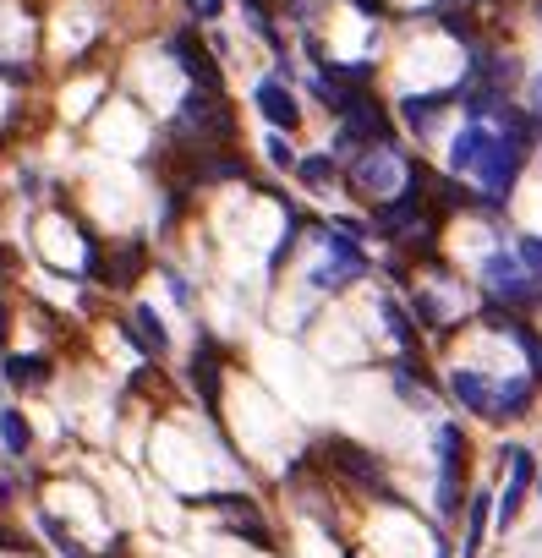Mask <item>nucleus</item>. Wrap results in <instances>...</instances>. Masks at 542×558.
<instances>
[{"mask_svg": "<svg viewBox=\"0 0 542 558\" xmlns=\"http://www.w3.org/2000/svg\"><path fill=\"white\" fill-rule=\"evenodd\" d=\"M510 247H515V258H521L526 269L542 279V236H537V230H521V236H510Z\"/></svg>", "mask_w": 542, "mask_h": 558, "instance_id": "4468645a", "label": "nucleus"}, {"mask_svg": "<svg viewBox=\"0 0 542 558\" xmlns=\"http://www.w3.org/2000/svg\"><path fill=\"white\" fill-rule=\"evenodd\" d=\"M187 378H192V389H198V400H203V416L219 427V400H225V351H219L214 334H203V340H198Z\"/></svg>", "mask_w": 542, "mask_h": 558, "instance_id": "39448f33", "label": "nucleus"}, {"mask_svg": "<svg viewBox=\"0 0 542 558\" xmlns=\"http://www.w3.org/2000/svg\"><path fill=\"white\" fill-rule=\"evenodd\" d=\"M0 455L6 460H28L33 455V427L17 405H0Z\"/></svg>", "mask_w": 542, "mask_h": 558, "instance_id": "1a4fd4ad", "label": "nucleus"}, {"mask_svg": "<svg viewBox=\"0 0 542 558\" xmlns=\"http://www.w3.org/2000/svg\"><path fill=\"white\" fill-rule=\"evenodd\" d=\"M33 558H44V553H33Z\"/></svg>", "mask_w": 542, "mask_h": 558, "instance_id": "aec40b11", "label": "nucleus"}, {"mask_svg": "<svg viewBox=\"0 0 542 558\" xmlns=\"http://www.w3.org/2000/svg\"><path fill=\"white\" fill-rule=\"evenodd\" d=\"M170 55H176L181 72H187L198 88L219 93V66H214V55L198 44V33H192V28H176V33H170Z\"/></svg>", "mask_w": 542, "mask_h": 558, "instance_id": "0eeeda50", "label": "nucleus"}, {"mask_svg": "<svg viewBox=\"0 0 542 558\" xmlns=\"http://www.w3.org/2000/svg\"><path fill=\"white\" fill-rule=\"evenodd\" d=\"M471 438L460 422H433V504L428 515L438 520L444 531L460 526V515H466V498H471Z\"/></svg>", "mask_w": 542, "mask_h": 558, "instance_id": "f257e3e1", "label": "nucleus"}, {"mask_svg": "<svg viewBox=\"0 0 542 558\" xmlns=\"http://www.w3.org/2000/svg\"><path fill=\"white\" fill-rule=\"evenodd\" d=\"M296 176H302L307 192H329L334 176H340V159L334 154H307V159H296Z\"/></svg>", "mask_w": 542, "mask_h": 558, "instance_id": "ddd939ff", "label": "nucleus"}, {"mask_svg": "<svg viewBox=\"0 0 542 558\" xmlns=\"http://www.w3.org/2000/svg\"><path fill=\"white\" fill-rule=\"evenodd\" d=\"M449 99H455V93H411V99H400V115H406L411 132L428 137V132H433V121L449 110Z\"/></svg>", "mask_w": 542, "mask_h": 558, "instance_id": "9d476101", "label": "nucleus"}, {"mask_svg": "<svg viewBox=\"0 0 542 558\" xmlns=\"http://www.w3.org/2000/svg\"><path fill=\"white\" fill-rule=\"evenodd\" d=\"M499 471H504V487H499V509H493V537L504 542L515 526H521L526 504L537 498L542 460H537V449H526V444H504L499 449Z\"/></svg>", "mask_w": 542, "mask_h": 558, "instance_id": "f03ea898", "label": "nucleus"}, {"mask_svg": "<svg viewBox=\"0 0 542 558\" xmlns=\"http://www.w3.org/2000/svg\"><path fill=\"white\" fill-rule=\"evenodd\" d=\"M269 159H274L280 170H296V154H291V143H285V132L269 137Z\"/></svg>", "mask_w": 542, "mask_h": 558, "instance_id": "2eb2a0df", "label": "nucleus"}, {"mask_svg": "<svg viewBox=\"0 0 542 558\" xmlns=\"http://www.w3.org/2000/svg\"><path fill=\"white\" fill-rule=\"evenodd\" d=\"M493 509H499V487L477 482L466 498V515H460V526H455V558H488Z\"/></svg>", "mask_w": 542, "mask_h": 558, "instance_id": "20e7f679", "label": "nucleus"}, {"mask_svg": "<svg viewBox=\"0 0 542 558\" xmlns=\"http://www.w3.org/2000/svg\"><path fill=\"white\" fill-rule=\"evenodd\" d=\"M411 165H417V159H406L395 143H378V148H367V154H356L351 165H345V176H351V186L367 203H389V197L406 192Z\"/></svg>", "mask_w": 542, "mask_h": 558, "instance_id": "7ed1b4c3", "label": "nucleus"}, {"mask_svg": "<svg viewBox=\"0 0 542 558\" xmlns=\"http://www.w3.org/2000/svg\"><path fill=\"white\" fill-rule=\"evenodd\" d=\"M143 258H148V247L143 241H121V247L105 258V285H115V290H126L137 274H143Z\"/></svg>", "mask_w": 542, "mask_h": 558, "instance_id": "9b49d317", "label": "nucleus"}, {"mask_svg": "<svg viewBox=\"0 0 542 558\" xmlns=\"http://www.w3.org/2000/svg\"><path fill=\"white\" fill-rule=\"evenodd\" d=\"M537 504H542V471H537Z\"/></svg>", "mask_w": 542, "mask_h": 558, "instance_id": "a211bd4d", "label": "nucleus"}, {"mask_svg": "<svg viewBox=\"0 0 542 558\" xmlns=\"http://www.w3.org/2000/svg\"><path fill=\"white\" fill-rule=\"evenodd\" d=\"M247 6H252V11H263V0H247Z\"/></svg>", "mask_w": 542, "mask_h": 558, "instance_id": "6ab92c4d", "label": "nucleus"}, {"mask_svg": "<svg viewBox=\"0 0 542 558\" xmlns=\"http://www.w3.org/2000/svg\"><path fill=\"white\" fill-rule=\"evenodd\" d=\"M532 115H537V121H542V77H537V83H532Z\"/></svg>", "mask_w": 542, "mask_h": 558, "instance_id": "dca6fc26", "label": "nucleus"}, {"mask_svg": "<svg viewBox=\"0 0 542 558\" xmlns=\"http://www.w3.org/2000/svg\"><path fill=\"white\" fill-rule=\"evenodd\" d=\"M6 334H11V323H6V307H0V345H6Z\"/></svg>", "mask_w": 542, "mask_h": 558, "instance_id": "f3484780", "label": "nucleus"}, {"mask_svg": "<svg viewBox=\"0 0 542 558\" xmlns=\"http://www.w3.org/2000/svg\"><path fill=\"white\" fill-rule=\"evenodd\" d=\"M0 372H6L11 389H39V383H50V362H44V356H6Z\"/></svg>", "mask_w": 542, "mask_h": 558, "instance_id": "f8f14e48", "label": "nucleus"}, {"mask_svg": "<svg viewBox=\"0 0 542 558\" xmlns=\"http://www.w3.org/2000/svg\"><path fill=\"white\" fill-rule=\"evenodd\" d=\"M121 334L132 340V351H143V356H165L170 351V334H165V323H159V312L148 307V301L132 307V318L121 323Z\"/></svg>", "mask_w": 542, "mask_h": 558, "instance_id": "6e6552de", "label": "nucleus"}, {"mask_svg": "<svg viewBox=\"0 0 542 558\" xmlns=\"http://www.w3.org/2000/svg\"><path fill=\"white\" fill-rule=\"evenodd\" d=\"M252 104H258V115L274 126V132H296L302 126V110H296V93L280 83V77H263L258 88H252Z\"/></svg>", "mask_w": 542, "mask_h": 558, "instance_id": "423d86ee", "label": "nucleus"}]
</instances>
